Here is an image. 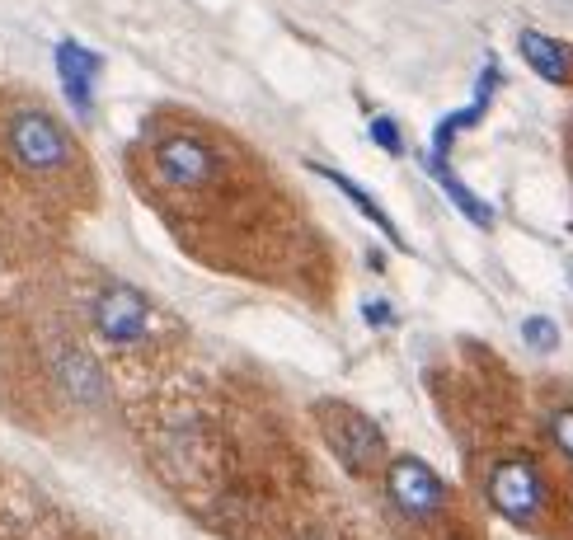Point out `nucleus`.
<instances>
[{"mask_svg": "<svg viewBox=\"0 0 573 540\" xmlns=\"http://www.w3.org/2000/svg\"><path fill=\"white\" fill-rule=\"evenodd\" d=\"M0 141L29 179H66V174L80 165V146L76 137L66 132L62 118H52L47 108L38 104H19L5 113V127H0Z\"/></svg>", "mask_w": 573, "mask_h": 540, "instance_id": "1", "label": "nucleus"}, {"mask_svg": "<svg viewBox=\"0 0 573 540\" xmlns=\"http://www.w3.org/2000/svg\"><path fill=\"white\" fill-rule=\"evenodd\" d=\"M310 170L320 174V179H325V184H334V188H339L343 198L353 202L357 212L367 216V221H372L376 231L386 235V240H390V245H395V249H400V254H409V240H404V235H400V226H395V216H390L386 207H381V202H376L372 193H367V188L357 184V179H348V174H343V170H329V165H310Z\"/></svg>", "mask_w": 573, "mask_h": 540, "instance_id": "10", "label": "nucleus"}, {"mask_svg": "<svg viewBox=\"0 0 573 540\" xmlns=\"http://www.w3.org/2000/svg\"><path fill=\"white\" fill-rule=\"evenodd\" d=\"M517 52H522V62L541 80H550V85H569L573 80V52L559 43V38H550V33L522 29L517 33Z\"/></svg>", "mask_w": 573, "mask_h": 540, "instance_id": "9", "label": "nucleus"}, {"mask_svg": "<svg viewBox=\"0 0 573 540\" xmlns=\"http://www.w3.org/2000/svg\"><path fill=\"white\" fill-rule=\"evenodd\" d=\"M362 320L372 324V329H390V324H395V306L381 301V296H372V301H362Z\"/></svg>", "mask_w": 573, "mask_h": 540, "instance_id": "14", "label": "nucleus"}, {"mask_svg": "<svg viewBox=\"0 0 573 540\" xmlns=\"http://www.w3.org/2000/svg\"><path fill=\"white\" fill-rule=\"evenodd\" d=\"M367 132H372V141H376V146H381L386 155H404V132H400V123H395L390 113H376Z\"/></svg>", "mask_w": 573, "mask_h": 540, "instance_id": "13", "label": "nucleus"}, {"mask_svg": "<svg viewBox=\"0 0 573 540\" xmlns=\"http://www.w3.org/2000/svg\"><path fill=\"white\" fill-rule=\"evenodd\" d=\"M57 80H62V94L66 104L76 108V118H90L94 113V80H99V57H94L90 47H80L76 38H62L57 43Z\"/></svg>", "mask_w": 573, "mask_h": 540, "instance_id": "7", "label": "nucleus"}, {"mask_svg": "<svg viewBox=\"0 0 573 540\" xmlns=\"http://www.w3.org/2000/svg\"><path fill=\"white\" fill-rule=\"evenodd\" d=\"M381 484H386V503L400 522L433 526V522H442L451 508L447 479L437 475L423 456H409V451H404V456H390L386 470H381Z\"/></svg>", "mask_w": 573, "mask_h": 540, "instance_id": "4", "label": "nucleus"}, {"mask_svg": "<svg viewBox=\"0 0 573 540\" xmlns=\"http://www.w3.org/2000/svg\"><path fill=\"white\" fill-rule=\"evenodd\" d=\"M90 324H94V334L104 343H113V348H141V343H151V334H155L151 301H146L137 287H127V282H109V287L94 292Z\"/></svg>", "mask_w": 573, "mask_h": 540, "instance_id": "5", "label": "nucleus"}, {"mask_svg": "<svg viewBox=\"0 0 573 540\" xmlns=\"http://www.w3.org/2000/svg\"><path fill=\"white\" fill-rule=\"evenodd\" d=\"M484 503L508 526H541L550 512V479L531 456H498L484 470Z\"/></svg>", "mask_w": 573, "mask_h": 540, "instance_id": "3", "label": "nucleus"}, {"mask_svg": "<svg viewBox=\"0 0 573 540\" xmlns=\"http://www.w3.org/2000/svg\"><path fill=\"white\" fill-rule=\"evenodd\" d=\"M522 343H527L531 353H555L559 324L550 320V315H527V320H522Z\"/></svg>", "mask_w": 573, "mask_h": 540, "instance_id": "12", "label": "nucleus"}, {"mask_svg": "<svg viewBox=\"0 0 573 540\" xmlns=\"http://www.w3.org/2000/svg\"><path fill=\"white\" fill-rule=\"evenodd\" d=\"M498 85H503V71H498L494 57H484L480 80H475V94H470V104L456 108V113H447V118L433 127V146H428V155H451V146H456V137H461V132L480 127L484 113H489V104H494Z\"/></svg>", "mask_w": 573, "mask_h": 540, "instance_id": "6", "label": "nucleus"}, {"mask_svg": "<svg viewBox=\"0 0 573 540\" xmlns=\"http://www.w3.org/2000/svg\"><path fill=\"white\" fill-rule=\"evenodd\" d=\"M315 428L325 437L329 456L348 470L353 479H372L386 470L390 447H386V432L372 414H362L357 404L348 400H320L315 404Z\"/></svg>", "mask_w": 573, "mask_h": 540, "instance_id": "2", "label": "nucleus"}, {"mask_svg": "<svg viewBox=\"0 0 573 540\" xmlns=\"http://www.w3.org/2000/svg\"><path fill=\"white\" fill-rule=\"evenodd\" d=\"M423 165H428V174H433V184L442 188V198H447L451 207H456V212L470 221V226H480V231H489V226H494V207H489V202H484L475 188L465 184L461 174L451 170L447 155H423Z\"/></svg>", "mask_w": 573, "mask_h": 540, "instance_id": "8", "label": "nucleus"}, {"mask_svg": "<svg viewBox=\"0 0 573 540\" xmlns=\"http://www.w3.org/2000/svg\"><path fill=\"white\" fill-rule=\"evenodd\" d=\"M545 442L555 451L564 470H573V400H559L550 414H545Z\"/></svg>", "mask_w": 573, "mask_h": 540, "instance_id": "11", "label": "nucleus"}]
</instances>
